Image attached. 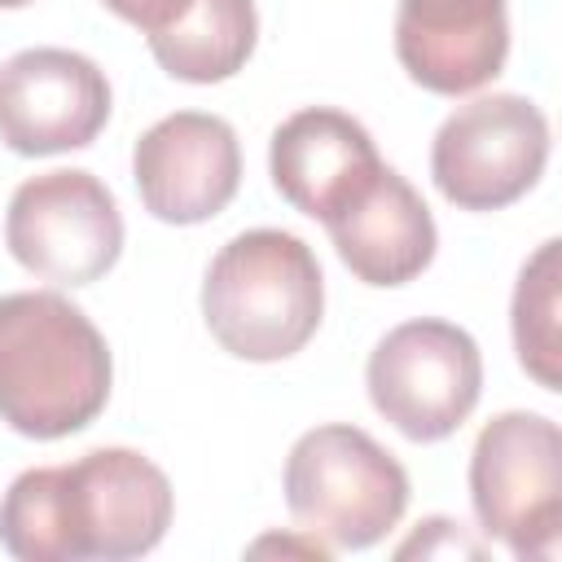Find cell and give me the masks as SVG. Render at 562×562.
<instances>
[{
    "mask_svg": "<svg viewBox=\"0 0 562 562\" xmlns=\"http://www.w3.org/2000/svg\"><path fill=\"white\" fill-rule=\"evenodd\" d=\"M171 479L136 448H92L22 470L0 496V544L18 562H127L162 544Z\"/></svg>",
    "mask_w": 562,
    "mask_h": 562,
    "instance_id": "6da1fadb",
    "label": "cell"
},
{
    "mask_svg": "<svg viewBox=\"0 0 562 562\" xmlns=\"http://www.w3.org/2000/svg\"><path fill=\"white\" fill-rule=\"evenodd\" d=\"M105 334L57 290L0 294V422L26 439H66L110 400Z\"/></svg>",
    "mask_w": 562,
    "mask_h": 562,
    "instance_id": "7a4b0ae2",
    "label": "cell"
},
{
    "mask_svg": "<svg viewBox=\"0 0 562 562\" xmlns=\"http://www.w3.org/2000/svg\"><path fill=\"white\" fill-rule=\"evenodd\" d=\"M321 259L303 237L281 228L237 233L202 277V321L237 360L272 364L303 351L321 329Z\"/></svg>",
    "mask_w": 562,
    "mask_h": 562,
    "instance_id": "3957f363",
    "label": "cell"
},
{
    "mask_svg": "<svg viewBox=\"0 0 562 562\" xmlns=\"http://www.w3.org/2000/svg\"><path fill=\"white\" fill-rule=\"evenodd\" d=\"M281 487L299 531L329 549H373L408 509L404 465L347 422L303 430L285 457Z\"/></svg>",
    "mask_w": 562,
    "mask_h": 562,
    "instance_id": "277c9868",
    "label": "cell"
},
{
    "mask_svg": "<svg viewBox=\"0 0 562 562\" xmlns=\"http://www.w3.org/2000/svg\"><path fill=\"white\" fill-rule=\"evenodd\" d=\"M479 527L514 558L553 562L562 544V430L544 413H496L470 452Z\"/></svg>",
    "mask_w": 562,
    "mask_h": 562,
    "instance_id": "5b68a950",
    "label": "cell"
},
{
    "mask_svg": "<svg viewBox=\"0 0 562 562\" xmlns=\"http://www.w3.org/2000/svg\"><path fill=\"white\" fill-rule=\"evenodd\" d=\"M373 408L413 443L448 439L483 395L479 342L439 316H417L378 338L364 364Z\"/></svg>",
    "mask_w": 562,
    "mask_h": 562,
    "instance_id": "8992f818",
    "label": "cell"
},
{
    "mask_svg": "<svg viewBox=\"0 0 562 562\" xmlns=\"http://www.w3.org/2000/svg\"><path fill=\"white\" fill-rule=\"evenodd\" d=\"M549 162V119L518 92L457 105L430 140L435 189L457 211H501L536 189Z\"/></svg>",
    "mask_w": 562,
    "mask_h": 562,
    "instance_id": "52a82bcc",
    "label": "cell"
},
{
    "mask_svg": "<svg viewBox=\"0 0 562 562\" xmlns=\"http://www.w3.org/2000/svg\"><path fill=\"white\" fill-rule=\"evenodd\" d=\"M4 246L53 285H92L123 255V215L105 180L83 167H57L13 189Z\"/></svg>",
    "mask_w": 562,
    "mask_h": 562,
    "instance_id": "ba28073f",
    "label": "cell"
},
{
    "mask_svg": "<svg viewBox=\"0 0 562 562\" xmlns=\"http://www.w3.org/2000/svg\"><path fill=\"white\" fill-rule=\"evenodd\" d=\"M110 119L105 70L75 48H22L0 61V145L22 158L83 149Z\"/></svg>",
    "mask_w": 562,
    "mask_h": 562,
    "instance_id": "9c48e42d",
    "label": "cell"
},
{
    "mask_svg": "<svg viewBox=\"0 0 562 562\" xmlns=\"http://www.w3.org/2000/svg\"><path fill=\"white\" fill-rule=\"evenodd\" d=\"M132 180L145 211L162 224H206L241 189V145L228 119L176 110L140 132Z\"/></svg>",
    "mask_w": 562,
    "mask_h": 562,
    "instance_id": "30bf717a",
    "label": "cell"
},
{
    "mask_svg": "<svg viewBox=\"0 0 562 562\" xmlns=\"http://www.w3.org/2000/svg\"><path fill=\"white\" fill-rule=\"evenodd\" d=\"M395 57L426 92H479L509 57L505 0H400Z\"/></svg>",
    "mask_w": 562,
    "mask_h": 562,
    "instance_id": "8fae6325",
    "label": "cell"
},
{
    "mask_svg": "<svg viewBox=\"0 0 562 562\" xmlns=\"http://www.w3.org/2000/svg\"><path fill=\"white\" fill-rule=\"evenodd\" d=\"M338 259L364 285H404L422 277L435 259L439 228L422 193L395 171L378 167L334 215L321 220Z\"/></svg>",
    "mask_w": 562,
    "mask_h": 562,
    "instance_id": "7c38bea8",
    "label": "cell"
},
{
    "mask_svg": "<svg viewBox=\"0 0 562 562\" xmlns=\"http://www.w3.org/2000/svg\"><path fill=\"white\" fill-rule=\"evenodd\" d=\"M378 167L382 158L364 123L334 105H307L290 114L268 145L277 193L312 220L334 215L360 184L373 180Z\"/></svg>",
    "mask_w": 562,
    "mask_h": 562,
    "instance_id": "4fadbf2b",
    "label": "cell"
},
{
    "mask_svg": "<svg viewBox=\"0 0 562 562\" xmlns=\"http://www.w3.org/2000/svg\"><path fill=\"white\" fill-rule=\"evenodd\" d=\"M136 26L154 61L180 83L233 79L259 40L255 0H101Z\"/></svg>",
    "mask_w": 562,
    "mask_h": 562,
    "instance_id": "5bb4252c",
    "label": "cell"
},
{
    "mask_svg": "<svg viewBox=\"0 0 562 562\" xmlns=\"http://www.w3.org/2000/svg\"><path fill=\"white\" fill-rule=\"evenodd\" d=\"M562 241L549 237L536 246V255L522 263L514 303H509V329L522 373L540 391H562Z\"/></svg>",
    "mask_w": 562,
    "mask_h": 562,
    "instance_id": "9a60e30c",
    "label": "cell"
},
{
    "mask_svg": "<svg viewBox=\"0 0 562 562\" xmlns=\"http://www.w3.org/2000/svg\"><path fill=\"white\" fill-rule=\"evenodd\" d=\"M417 527H422V531H417L413 540H404V544L395 549V558H408V553H422V558H435V553H443V558H452V553L483 558V544L470 540V536L461 531V522H452V518H426V522H417Z\"/></svg>",
    "mask_w": 562,
    "mask_h": 562,
    "instance_id": "2e32d148",
    "label": "cell"
},
{
    "mask_svg": "<svg viewBox=\"0 0 562 562\" xmlns=\"http://www.w3.org/2000/svg\"><path fill=\"white\" fill-rule=\"evenodd\" d=\"M263 549H281V553H303V558H329V544H321L316 536H307V540H277V536H263V540H255L250 544V553H263Z\"/></svg>",
    "mask_w": 562,
    "mask_h": 562,
    "instance_id": "e0dca14e",
    "label": "cell"
},
{
    "mask_svg": "<svg viewBox=\"0 0 562 562\" xmlns=\"http://www.w3.org/2000/svg\"><path fill=\"white\" fill-rule=\"evenodd\" d=\"M22 4H31V0H0V9H22Z\"/></svg>",
    "mask_w": 562,
    "mask_h": 562,
    "instance_id": "ac0fdd59",
    "label": "cell"
}]
</instances>
